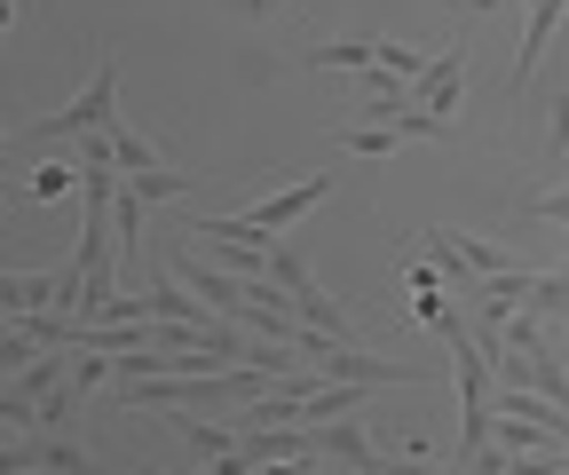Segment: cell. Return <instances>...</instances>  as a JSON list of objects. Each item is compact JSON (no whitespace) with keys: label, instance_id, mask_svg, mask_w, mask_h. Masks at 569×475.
<instances>
[{"label":"cell","instance_id":"obj_1","mask_svg":"<svg viewBox=\"0 0 569 475\" xmlns=\"http://www.w3.org/2000/svg\"><path fill=\"white\" fill-rule=\"evenodd\" d=\"M127 111H119V56L103 48V63H96V80L80 88V96H71L56 119H32V127H17L9 135V151L17 159H32V151H48V144H71V151H80V144H96V135H111Z\"/></svg>","mask_w":569,"mask_h":475},{"label":"cell","instance_id":"obj_2","mask_svg":"<svg viewBox=\"0 0 569 475\" xmlns=\"http://www.w3.org/2000/svg\"><path fill=\"white\" fill-rule=\"evenodd\" d=\"M411 254H427V261L443 269L451 301H467V286H475V278H498V269H515V254H507V246H490V238H475V230H419V238H411Z\"/></svg>","mask_w":569,"mask_h":475},{"label":"cell","instance_id":"obj_3","mask_svg":"<svg viewBox=\"0 0 569 475\" xmlns=\"http://www.w3.org/2000/svg\"><path fill=\"white\" fill-rule=\"evenodd\" d=\"M451 119L436 111H403V119H348L332 127V151H356V159H396L403 144H443Z\"/></svg>","mask_w":569,"mask_h":475},{"label":"cell","instance_id":"obj_4","mask_svg":"<svg viewBox=\"0 0 569 475\" xmlns=\"http://www.w3.org/2000/svg\"><path fill=\"white\" fill-rule=\"evenodd\" d=\"M0 475H96V459L63 428H24V436H9V452H0Z\"/></svg>","mask_w":569,"mask_h":475},{"label":"cell","instance_id":"obj_5","mask_svg":"<svg viewBox=\"0 0 569 475\" xmlns=\"http://www.w3.org/2000/svg\"><path fill=\"white\" fill-rule=\"evenodd\" d=\"M459 96H467V48H436V63L411 80V103L419 111H436V119H459Z\"/></svg>","mask_w":569,"mask_h":475},{"label":"cell","instance_id":"obj_6","mask_svg":"<svg viewBox=\"0 0 569 475\" xmlns=\"http://www.w3.org/2000/svg\"><path fill=\"white\" fill-rule=\"evenodd\" d=\"M174 436L190 444V467H213L238 452V420H198V413H174Z\"/></svg>","mask_w":569,"mask_h":475},{"label":"cell","instance_id":"obj_7","mask_svg":"<svg viewBox=\"0 0 569 475\" xmlns=\"http://www.w3.org/2000/svg\"><path fill=\"white\" fill-rule=\"evenodd\" d=\"M142 301H151V317H159V325H213V317H222V309H206V301L182 286V278H159Z\"/></svg>","mask_w":569,"mask_h":475},{"label":"cell","instance_id":"obj_8","mask_svg":"<svg viewBox=\"0 0 569 475\" xmlns=\"http://www.w3.org/2000/svg\"><path fill=\"white\" fill-rule=\"evenodd\" d=\"M103 144H111V167H119V175H151V167H167V159H159V144H151V135H142L134 119H119Z\"/></svg>","mask_w":569,"mask_h":475},{"label":"cell","instance_id":"obj_9","mask_svg":"<svg viewBox=\"0 0 569 475\" xmlns=\"http://www.w3.org/2000/svg\"><path fill=\"white\" fill-rule=\"evenodd\" d=\"M127 190L142 198V207H167V198H190V190H198V175H182V167H151V175H127Z\"/></svg>","mask_w":569,"mask_h":475},{"label":"cell","instance_id":"obj_10","mask_svg":"<svg viewBox=\"0 0 569 475\" xmlns=\"http://www.w3.org/2000/svg\"><path fill=\"white\" fill-rule=\"evenodd\" d=\"M515 222H553V230H569V182L522 190V198H515Z\"/></svg>","mask_w":569,"mask_h":475},{"label":"cell","instance_id":"obj_11","mask_svg":"<svg viewBox=\"0 0 569 475\" xmlns=\"http://www.w3.org/2000/svg\"><path fill=\"white\" fill-rule=\"evenodd\" d=\"M40 357H48V342H40V333H32L24 317L0 325V365H9V373H24V365H40Z\"/></svg>","mask_w":569,"mask_h":475},{"label":"cell","instance_id":"obj_12","mask_svg":"<svg viewBox=\"0 0 569 475\" xmlns=\"http://www.w3.org/2000/svg\"><path fill=\"white\" fill-rule=\"evenodd\" d=\"M530 317H546V325H569V269H538Z\"/></svg>","mask_w":569,"mask_h":475},{"label":"cell","instance_id":"obj_13","mask_svg":"<svg viewBox=\"0 0 569 475\" xmlns=\"http://www.w3.org/2000/svg\"><path fill=\"white\" fill-rule=\"evenodd\" d=\"M269 286H284V294H293V301H301V294L317 286V278H309V261H301L293 246H269Z\"/></svg>","mask_w":569,"mask_h":475},{"label":"cell","instance_id":"obj_14","mask_svg":"<svg viewBox=\"0 0 569 475\" xmlns=\"http://www.w3.org/2000/svg\"><path fill=\"white\" fill-rule=\"evenodd\" d=\"M498 444H507V452H561V436L538 428V420H498Z\"/></svg>","mask_w":569,"mask_h":475},{"label":"cell","instance_id":"obj_15","mask_svg":"<svg viewBox=\"0 0 569 475\" xmlns=\"http://www.w3.org/2000/svg\"><path fill=\"white\" fill-rule=\"evenodd\" d=\"M546 144H553V159L569 151V88L553 96V119H546Z\"/></svg>","mask_w":569,"mask_h":475},{"label":"cell","instance_id":"obj_16","mask_svg":"<svg viewBox=\"0 0 569 475\" xmlns=\"http://www.w3.org/2000/svg\"><path fill=\"white\" fill-rule=\"evenodd\" d=\"M71 175H80V159H71V167H32V190H40V198H56Z\"/></svg>","mask_w":569,"mask_h":475},{"label":"cell","instance_id":"obj_17","mask_svg":"<svg viewBox=\"0 0 569 475\" xmlns=\"http://www.w3.org/2000/svg\"><path fill=\"white\" fill-rule=\"evenodd\" d=\"M230 9H246V17H261V9H269V0H230Z\"/></svg>","mask_w":569,"mask_h":475},{"label":"cell","instance_id":"obj_18","mask_svg":"<svg viewBox=\"0 0 569 475\" xmlns=\"http://www.w3.org/2000/svg\"><path fill=\"white\" fill-rule=\"evenodd\" d=\"M467 9H498V0H467Z\"/></svg>","mask_w":569,"mask_h":475},{"label":"cell","instance_id":"obj_19","mask_svg":"<svg viewBox=\"0 0 569 475\" xmlns=\"http://www.w3.org/2000/svg\"><path fill=\"white\" fill-rule=\"evenodd\" d=\"M142 475H167V467H142Z\"/></svg>","mask_w":569,"mask_h":475},{"label":"cell","instance_id":"obj_20","mask_svg":"<svg viewBox=\"0 0 569 475\" xmlns=\"http://www.w3.org/2000/svg\"><path fill=\"white\" fill-rule=\"evenodd\" d=\"M561 159H569V151H561Z\"/></svg>","mask_w":569,"mask_h":475},{"label":"cell","instance_id":"obj_21","mask_svg":"<svg viewBox=\"0 0 569 475\" xmlns=\"http://www.w3.org/2000/svg\"><path fill=\"white\" fill-rule=\"evenodd\" d=\"M561 269H569V261H561Z\"/></svg>","mask_w":569,"mask_h":475}]
</instances>
